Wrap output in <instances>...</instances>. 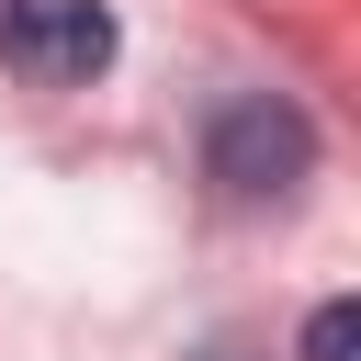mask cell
Returning a JSON list of instances; mask_svg holds the SVG:
<instances>
[{"label": "cell", "mask_w": 361, "mask_h": 361, "mask_svg": "<svg viewBox=\"0 0 361 361\" xmlns=\"http://www.w3.org/2000/svg\"><path fill=\"white\" fill-rule=\"evenodd\" d=\"M305 361H361V305H350V293L305 316Z\"/></svg>", "instance_id": "3957f363"}, {"label": "cell", "mask_w": 361, "mask_h": 361, "mask_svg": "<svg viewBox=\"0 0 361 361\" xmlns=\"http://www.w3.org/2000/svg\"><path fill=\"white\" fill-rule=\"evenodd\" d=\"M203 169L226 180V203H282V192L316 169V124H305L282 90H248V102H226V113H214Z\"/></svg>", "instance_id": "6da1fadb"}, {"label": "cell", "mask_w": 361, "mask_h": 361, "mask_svg": "<svg viewBox=\"0 0 361 361\" xmlns=\"http://www.w3.org/2000/svg\"><path fill=\"white\" fill-rule=\"evenodd\" d=\"M0 68L34 90H90L113 68V11L102 0H0Z\"/></svg>", "instance_id": "7a4b0ae2"}]
</instances>
